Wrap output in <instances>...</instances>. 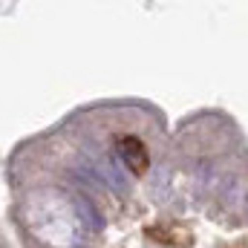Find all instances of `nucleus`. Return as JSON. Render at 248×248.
Listing matches in <instances>:
<instances>
[{
  "label": "nucleus",
  "instance_id": "1",
  "mask_svg": "<svg viewBox=\"0 0 248 248\" xmlns=\"http://www.w3.org/2000/svg\"><path fill=\"white\" fill-rule=\"evenodd\" d=\"M116 147H119V156H122V162L127 165L130 173H136V176H144L147 173L150 153H147V144L139 136H119Z\"/></svg>",
  "mask_w": 248,
  "mask_h": 248
}]
</instances>
